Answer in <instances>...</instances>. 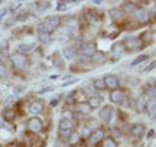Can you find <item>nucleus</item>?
I'll return each mask as SVG.
<instances>
[{
    "label": "nucleus",
    "instance_id": "32",
    "mask_svg": "<svg viewBox=\"0 0 156 147\" xmlns=\"http://www.w3.org/2000/svg\"><path fill=\"white\" fill-rule=\"evenodd\" d=\"M27 17H29L27 12H21L17 14V17H14V21H25Z\"/></svg>",
    "mask_w": 156,
    "mask_h": 147
},
{
    "label": "nucleus",
    "instance_id": "21",
    "mask_svg": "<svg viewBox=\"0 0 156 147\" xmlns=\"http://www.w3.org/2000/svg\"><path fill=\"white\" fill-rule=\"evenodd\" d=\"M3 117H4V120H5V121L11 122V121L14 120V117H16V111H14L13 108H7L5 111H4Z\"/></svg>",
    "mask_w": 156,
    "mask_h": 147
},
{
    "label": "nucleus",
    "instance_id": "5",
    "mask_svg": "<svg viewBox=\"0 0 156 147\" xmlns=\"http://www.w3.org/2000/svg\"><path fill=\"white\" fill-rule=\"evenodd\" d=\"M103 81H104L105 89H109L111 91H112V90L119 89V86H120V81H119V78H117L116 76H113V74H108V76H105V77L103 78Z\"/></svg>",
    "mask_w": 156,
    "mask_h": 147
},
{
    "label": "nucleus",
    "instance_id": "14",
    "mask_svg": "<svg viewBox=\"0 0 156 147\" xmlns=\"http://www.w3.org/2000/svg\"><path fill=\"white\" fill-rule=\"evenodd\" d=\"M125 52H126V48L124 46V43H115L112 46V53L116 56H122Z\"/></svg>",
    "mask_w": 156,
    "mask_h": 147
},
{
    "label": "nucleus",
    "instance_id": "41",
    "mask_svg": "<svg viewBox=\"0 0 156 147\" xmlns=\"http://www.w3.org/2000/svg\"><path fill=\"white\" fill-rule=\"evenodd\" d=\"M53 90V87H44V89H42V90H39L38 91V94H44V92H50V91H52Z\"/></svg>",
    "mask_w": 156,
    "mask_h": 147
},
{
    "label": "nucleus",
    "instance_id": "12",
    "mask_svg": "<svg viewBox=\"0 0 156 147\" xmlns=\"http://www.w3.org/2000/svg\"><path fill=\"white\" fill-rule=\"evenodd\" d=\"M134 16H135V20L138 22H147L150 20V14L147 11H144V9H136L134 12Z\"/></svg>",
    "mask_w": 156,
    "mask_h": 147
},
{
    "label": "nucleus",
    "instance_id": "19",
    "mask_svg": "<svg viewBox=\"0 0 156 147\" xmlns=\"http://www.w3.org/2000/svg\"><path fill=\"white\" fill-rule=\"evenodd\" d=\"M146 107H147V102H146V99L143 96H140L138 100H136V104H135V109L138 113H143V112L146 111Z\"/></svg>",
    "mask_w": 156,
    "mask_h": 147
},
{
    "label": "nucleus",
    "instance_id": "37",
    "mask_svg": "<svg viewBox=\"0 0 156 147\" xmlns=\"http://www.w3.org/2000/svg\"><path fill=\"white\" fill-rule=\"evenodd\" d=\"M147 95L151 98H155V86H150L147 89Z\"/></svg>",
    "mask_w": 156,
    "mask_h": 147
},
{
    "label": "nucleus",
    "instance_id": "40",
    "mask_svg": "<svg viewBox=\"0 0 156 147\" xmlns=\"http://www.w3.org/2000/svg\"><path fill=\"white\" fill-rule=\"evenodd\" d=\"M78 81H80V80H77V78H76V80H72V81L64 82V83H62V85H61V87H65V86H70V85H73V83H77Z\"/></svg>",
    "mask_w": 156,
    "mask_h": 147
},
{
    "label": "nucleus",
    "instance_id": "11",
    "mask_svg": "<svg viewBox=\"0 0 156 147\" xmlns=\"http://www.w3.org/2000/svg\"><path fill=\"white\" fill-rule=\"evenodd\" d=\"M140 43H142V42L139 41V38L131 37V38H128V39H126L125 43H124V46H125V48H128V50L134 51V50H136V48L139 47Z\"/></svg>",
    "mask_w": 156,
    "mask_h": 147
},
{
    "label": "nucleus",
    "instance_id": "33",
    "mask_svg": "<svg viewBox=\"0 0 156 147\" xmlns=\"http://www.w3.org/2000/svg\"><path fill=\"white\" fill-rule=\"evenodd\" d=\"M124 9H125L126 12H135L136 11V8H135L134 4H129V3H125L124 4Z\"/></svg>",
    "mask_w": 156,
    "mask_h": 147
},
{
    "label": "nucleus",
    "instance_id": "30",
    "mask_svg": "<svg viewBox=\"0 0 156 147\" xmlns=\"http://www.w3.org/2000/svg\"><path fill=\"white\" fill-rule=\"evenodd\" d=\"M94 87H95L96 90H104L105 89V85H104L103 78H100V80H95L94 81Z\"/></svg>",
    "mask_w": 156,
    "mask_h": 147
},
{
    "label": "nucleus",
    "instance_id": "23",
    "mask_svg": "<svg viewBox=\"0 0 156 147\" xmlns=\"http://www.w3.org/2000/svg\"><path fill=\"white\" fill-rule=\"evenodd\" d=\"M146 109H147V112H148V116L154 120L155 116H156V103H155V99L151 102V103H147V107H146Z\"/></svg>",
    "mask_w": 156,
    "mask_h": 147
},
{
    "label": "nucleus",
    "instance_id": "4",
    "mask_svg": "<svg viewBox=\"0 0 156 147\" xmlns=\"http://www.w3.org/2000/svg\"><path fill=\"white\" fill-rule=\"evenodd\" d=\"M73 129V124L70 120H65L61 119L60 122H58V130H60V134L64 137H69Z\"/></svg>",
    "mask_w": 156,
    "mask_h": 147
},
{
    "label": "nucleus",
    "instance_id": "8",
    "mask_svg": "<svg viewBox=\"0 0 156 147\" xmlns=\"http://www.w3.org/2000/svg\"><path fill=\"white\" fill-rule=\"evenodd\" d=\"M96 52V46L95 43H86V45L82 46V48L80 50V55L85 56V57H92V55Z\"/></svg>",
    "mask_w": 156,
    "mask_h": 147
},
{
    "label": "nucleus",
    "instance_id": "36",
    "mask_svg": "<svg viewBox=\"0 0 156 147\" xmlns=\"http://www.w3.org/2000/svg\"><path fill=\"white\" fill-rule=\"evenodd\" d=\"M61 96H62V95H57L55 99H52V100H51V107H56V104H58V103H60Z\"/></svg>",
    "mask_w": 156,
    "mask_h": 147
},
{
    "label": "nucleus",
    "instance_id": "7",
    "mask_svg": "<svg viewBox=\"0 0 156 147\" xmlns=\"http://www.w3.org/2000/svg\"><path fill=\"white\" fill-rule=\"evenodd\" d=\"M125 92L120 89H116V90H112L111 94H109V99L112 103L115 104H122L124 100H125Z\"/></svg>",
    "mask_w": 156,
    "mask_h": 147
},
{
    "label": "nucleus",
    "instance_id": "13",
    "mask_svg": "<svg viewBox=\"0 0 156 147\" xmlns=\"http://www.w3.org/2000/svg\"><path fill=\"white\" fill-rule=\"evenodd\" d=\"M144 128H146V126L143 124H134V125H131L130 134L133 137H140L144 133Z\"/></svg>",
    "mask_w": 156,
    "mask_h": 147
},
{
    "label": "nucleus",
    "instance_id": "20",
    "mask_svg": "<svg viewBox=\"0 0 156 147\" xmlns=\"http://www.w3.org/2000/svg\"><path fill=\"white\" fill-rule=\"evenodd\" d=\"M80 134L77 133V131H72L70 133V135L68 137V145L69 146H76V145H78V142H80Z\"/></svg>",
    "mask_w": 156,
    "mask_h": 147
},
{
    "label": "nucleus",
    "instance_id": "28",
    "mask_svg": "<svg viewBox=\"0 0 156 147\" xmlns=\"http://www.w3.org/2000/svg\"><path fill=\"white\" fill-rule=\"evenodd\" d=\"M77 91H72L70 94H68L66 96V104H73V103H76L77 100Z\"/></svg>",
    "mask_w": 156,
    "mask_h": 147
},
{
    "label": "nucleus",
    "instance_id": "1",
    "mask_svg": "<svg viewBox=\"0 0 156 147\" xmlns=\"http://www.w3.org/2000/svg\"><path fill=\"white\" fill-rule=\"evenodd\" d=\"M60 25V17L58 16H51L43 22L38 25V31H46L48 34H52Z\"/></svg>",
    "mask_w": 156,
    "mask_h": 147
},
{
    "label": "nucleus",
    "instance_id": "3",
    "mask_svg": "<svg viewBox=\"0 0 156 147\" xmlns=\"http://www.w3.org/2000/svg\"><path fill=\"white\" fill-rule=\"evenodd\" d=\"M12 63L13 65L18 68V69H26V68L29 66V61L25 55H22V53H14V55H12Z\"/></svg>",
    "mask_w": 156,
    "mask_h": 147
},
{
    "label": "nucleus",
    "instance_id": "18",
    "mask_svg": "<svg viewBox=\"0 0 156 147\" xmlns=\"http://www.w3.org/2000/svg\"><path fill=\"white\" fill-rule=\"evenodd\" d=\"M37 48V43H22V45L18 46V50L23 52V53H29V52H33L34 50Z\"/></svg>",
    "mask_w": 156,
    "mask_h": 147
},
{
    "label": "nucleus",
    "instance_id": "25",
    "mask_svg": "<svg viewBox=\"0 0 156 147\" xmlns=\"http://www.w3.org/2000/svg\"><path fill=\"white\" fill-rule=\"evenodd\" d=\"M62 55H64V57L68 59V60H72V59L76 56V51L73 50L72 47H66V48H64V51H62Z\"/></svg>",
    "mask_w": 156,
    "mask_h": 147
},
{
    "label": "nucleus",
    "instance_id": "35",
    "mask_svg": "<svg viewBox=\"0 0 156 147\" xmlns=\"http://www.w3.org/2000/svg\"><path fill=\"white\" fill-rule=\"evenodd\" d=\"M26 90V86H20V87H14V90H13V92L16 95H20L21 94V92H23Z\"/></svg>",
    "mask_w": 156,
    "mask_h": 147
},
{
    "label": "nucleus",
    "instance_id": "45",
    "mask_svg": "<svg viewBox=\"0 0 156 147\" xmlns=\"http://www.w3.org/2000/svg\"><path fill=\"white\" fill-rule=\"evenodd\" d=\"M92 3H95V4H101L103 2H101V0H94V2H92Z\"/></svg>",
    "mask_w": 156,
    "mask_h": 147
},
{
    "label": "nucleus",
    "instance_id": "26",
    "mask_svg": "<svg viewBox=\"0 0 156 147\" xmlns=\"http://www.w3.org/2000/svg\"><path fill=\"white\" fill-rule=\"evenodd\" d=\"M38 39L42 43H47L51 39V34H48L46 31H38Z\"/></svg>",
    "mask_w": 156,
    "mask_h": 147
},
{
    "label": "nucleus",
    "instance_id": "31",
    "mask_svg": "<svg viewBox=\"0 0 156 147\" xmlns=\"http://www.w3.org/2000/svg\"><path fill=\"white\" fill-rule=\"evenodd\" d=\"M77 21L76 20H70L69 21V23H68V30H69L70 33H74L76 30H77Z\"/></svg>",
    "mask_w": 156,
    "mask_h": 147
},
{
    "label": "nucleus",
    "instance_id": "47",
    "mask_svg": "<svg viewBox=\"0 0 156 147\" xmlns=\"http://www.w3.org/2000/svg\"><path fill=\"white\" fill-rule=\"evenodd\" d=\"M0 3H2V2H0Z\"/></svg>",
    "mask_w": 156,
    "mask_h": 147
},
{
    "label": "nucleus",
    "instance_id": "43",
    "mask_svg": "<svg viewBox=\"0 0 156 147\" xmlns=\"http://www.w3.org/2000/svg\"><path fill=\"white\" fill-rule=\"evenodd\" d=\"M8 11H9V9H8V8H5V9H3V11L0 12V21H2V18L7 14V12H8Z\"/></svg>",
    "mask_w": 156,
    "mask_h": 147
},
{
    "label": "nucleus",
    "instance_id": "46",
    "mask_svg": "<svg viewBox=\"0 0 156 147\" xmlns=\"http://www.w3.org/2000/svg\"><path fill=\"white\" fill-rule=\"evenodd\" d=\"M51 78H52V80H56V78H58V76H56V74L55 76H51Z\"/></svg>",
    "mask_w": 156,
    "mask_h": 147
},
{
    "label": "nucleus",
    "instance_id": "16",
    "mask_svg": "<svg viewBox=\"0 0 156 147\" xmlns=\"http://www.w3.org/2000/svg\"><path fill=\"white\" fill-rule=\"evenodd\" d=\"M77 111L80 112V113H82V115H89L90 113V111H91V108H90V106H89V103L87 102H80L77 104Z\"/></svg>",
    "mask_w": 156,
    "mask_h": 147
},
{
    "label": "nucleus",
    "instance_id": "15",
    "mask_svg": "<svg viewBox=\"0 0 156 147\" xmlns=\"http://www.w3.org/2000/svg\"><path fill=\"white\" fill-rule=\"evenodd\" d=\"M87 103H89L90 108L94 109V108H99V107L101 106V103H103V98L101 96H91L89 100H87Z\"/></svg>",
    "mask_w": 156,
    "mask_h": 147
},
{
    "label": "nucleus",
    "instance_id": "6",
    "mask_svg": "<svg viewBox=\"0 0 156 147\" xmlns=\"http://www.w3.org/2000/svg\"><path fill=\"white\" fill-rule=\"evenodd\" d=\"M27 128L33 133H39L43 129V122L39 117H31V119L27 120Z\"/></svg>",
    "mask_w": 156,
    "mask_h": 147
},
{
    "label": "nucleus",
    "instance_id": "10",
    "mask_svg": "<svg viewBox=\"0 0 156 147\" xmlns=\"http://www.w3.org/2000/svg\"><path fill=\"white\" fill-rule=\"evenodd\" d=\"M112 113H113V108H112L111 106H104V107H101L99 111V117L103 121L108 122L112 119Z\"/></svg>",
    "mask_w": 156,
    "mask_h": 147
},
{
    "label": "nucleus",
    "instance_id": "42",
    "mask_svg": "<svg viewBox=\"0 0 156 147\" xmlns=\"http://www.w3.org/2000/svg\"><path fill=\"white\" fill-rule=\"evenodd\" d=\"M155 137V129H151L150 131H148V134H147V138L148 139H152Z\"/></svg>",
    "mask_w": 156,
    "mask_h": 147
},
{
    "label": "nucleus",
    "instance_id": "29",
    "mask_svg": "<svg viewBox=\"0 0 156 147\" xmlns=\"http://www.w3.org/2000/svg\"><path fill=\"white\" fill-rule=\"evenodd\" d=\"M103 147H117V143L113 138H105L103 141Z\"/></svg>",
    "mask_w": 156,
    "mask_h": 147
},
{
    "label": "nucleus",
    "instance_id": "22",
    "mask_svg": "<svg viewBox=\"0 0 156 147\" xmlns=\"http://www.w3.org/2000/svg\"><path fill=\"white\" fill-rule=\"evenodd\" d=\"M86 18H87V21H89V23H91V25H96L98 21H99L98 14L95 12H92V11H87L86 12Z\"/></svg>",
    "mask_w": 156,
    "mask_h": 147
},
{
    "label": "nucleus",
    "instance_id": "27",
    "mask_svg": "<svg viewBox=\"0 0 156 147\" xmlns=\"http://www.w3.org/2000/svg\"><path fill=\"white\" fill-rule=\"evenodd\" d=\"M147 59H148V55H146V53H144V55H140V56L136 57L134 61H131V64H130V65H131V66H135V65L140 64V63L146 61V60H147Z\"/></svg>",
    "mask_w": 156,
    "mask_h": 147
},
{
    "label": "nucleus",
    "instance_id": "39",
    "mask_svg": "<svg viewBox=\"0 0 156 147\" xmlns=\"http://www.w3.org/2000/svg\"><path fill=\"white\" fill-rule=\"evenodd\" d=\"M62 117H64L65 120H70L72 119V112L70 111H64L62 112Z\"/></svg>",
    "mask_w": 156,
    "mask_h": 147
},
{
    "label": "nucleus",
    "instance_id": "9",
    "mask_svg": "<svg viewBox=\"0 0 156 147\" xmlns=\"http://www.w3.org/2000/svg\"><path fill=\"white\" fill-rule=\"evenodd\" d=\"M43 109H44V102H43L42 99H37V100H34L30 107H29V111L31 112L33 115H39V113H42Z\"/></svg>",
    "mask_w": 156,
    "mask_h": 147
},
{
    "label": "nucleus",
    "instance_id": "24",
    "mask_svg": "<svg viewBox=\"0 0 156 147\" xmlns=\"http://www.w3.org/2000/svg\"><path fill=\"white\" fill-rule=\"evenodd\" d=\"M107 57L103 52H95L94 55H92V61L96 63V64H103V63H105Z\"/></svg>",
    "mask_w": 156,
    "mask_h": 147
},
{
    "label": "nucleus",
    "instance_id": "34",
    "mask_svg": "<svg viewBox=\"0 0 156 147\" xmlns=\"http://www.w3.org/2000/svg\"><path fill=\"white\" fill-rule=\"evenodd\" d=\"M7 76H8V72H7L5 65L0 63V77H2V78H7Z\"/></svg>",
    "mask_w": 156,
    "mask_h": 147
},
{
    "label": "nucleus",
    "instance_id": "2",
    "mask_svg": "<svg viewBox=\"0 0 156 147\" xmlns=\"http://www.w3.org/2000/svg\"><path fill=\"white\" fill-rule=\"evenodd\" d=\"M103 138H104V130L101 128H98L87 135V145L89 146H96L99 142L103 141Z\"/></svg>",
    "mask_w": 156,
    "mask_h": 147
},
{
    "label": "nucleus",
    "instance_id": "17",
    "mask_svg": "<svg viewBox=\"0 0 156 147\" xmlns=\"http://www.w3.org/2000/svg\"><path fill=\"white\" fill-rule=\"evenodd\" d=\"M109 17L113 20V21H120V20L124 17V12L121 11L120 8H112L109 11Z\"/></svg>",
    "mask_w": 156,
    "mask_h": 147
},
{
    "label": "nucleus",
    "instance_id": "44",
    "mask_svg": "<svg viewBox=\"0 0 156 147\" xmlns=\"http://www.w3.org/2000/svg\"><path fill=\"white\" fill-rule=\"evenodd\" d=\"M154 68H155V61H152V63H151V65L150 66H147V68H146V72H148V70H152L154 69Z\"/></svg>",
    "mask_w": 156,
    "mask_h": 147
},
{
    "label": "nucleus",
    "instance_id": "38",
    "mask_svg": "<svg viewBox=\"0 0 156 147\" xmlns=\"http://www.w3.org/2000/svg\"><path fill=\"white\" fill-rule=\"evenodd\" d=\"M21 5H22V3H20V2H18L17 4H13V5H12L11 8H8V9H9V11H11L12 13H14V11H17V9L21 7Z\"/></svg>",
    "mask_w": 156,
    "mask_h": 147
}]
</instances>
